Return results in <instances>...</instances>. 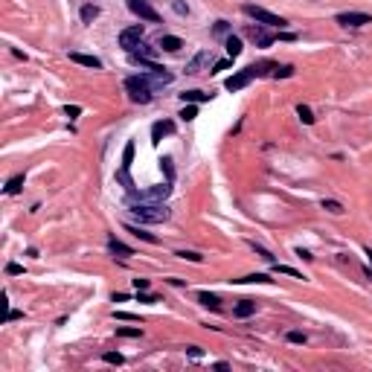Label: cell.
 <instances>
[{
	"label": "cell",
	"mask_w": 372,
	"mask_h": 372,
	"mask_svg": "<svg viewBox=\"0 0 372 372\" xmlns=\"http://www.w3.org/2000/svg\"><path fill=\"white\" fill-rule=\"evenodd\" d=\"M125 90H128V99L137 102V105H149L154 99V87L146 82V76H128Z\"/></svg>",
	"instance_id": "obj_1"
},
{
	"label": "cell",
	"mask_w": 372,
	"mask_h": 372,
	"mask_svg": "<svg viewBox=\"0 0 372 372\" xmlns=\"http://www.w3.org/2000/svg\"><path fill=\"white\" fill-rule=\"evenodd\" d=\"M131 212H134L140 221H146V224H160V221L169 218V209H166L163 203H152V201L131 203Z\"/></svg>",
	"instance_id": "obj_2"
},
{
	"label": "cell",
	"mask_w": 372,
	"mask_h": 372,
	"mask_svg": "<svg viewBox=\"0 0 372 372\" xmlns=\"http://www.w3.org/2000/svg\"><path fill=\"white\" fill-rule=\"evenodd\" d=\"M241 12H244V15H250L253 20H259L262 26H279V29H282V26L288 23L285 17L273 15V12H268V9H262V6H256V3H244V6H241Z\"/></svg>",
	"instance_id": "obj_3"
},
{
	"label": "cell",
	"mask_w": 372,
	"mask_h": 372,
	"mask_svg": "<svg viewBox=\"0 0 372 372\" xmlns=\"http://www.w3.org/2000/svg\"><path fill=\"white\" fill-rule=\"evenodd\" d=\"M143 35H146V29H143L140 23L122 29V32H119V47H122L125 52H134L137 47H140V41H143Z\"/></svg>",
	"instance_id": "obj_4"
},
{
	"label": "cell",
	"mask_w": 372,
	"mask_h": 372,
	"mask_svg": "<svg viewBox=\"0 0 372 372\" xmlns=\"http://www.w3.org/2000/svg\"><path fill=\"white\" fill-rule=\"evenodd\" d=\"M169 192H172V184H160V186H152V189H143V192H131V195H137L140 201H163V198H169Z\"/></svg>",
	"instance_id": "obj_5"
},
{
	"label": "cell",
	"mask_w": 372,
	"mask_h": 372,
	"mask_svg": "<svg viewBox=\"0 0 372 372\" xmlns=\"http://www.w3.org/2000/svg\"><path fill=\"white\" fill-rule=\"evenodd\" d=\"M335 20L340 26H367V23H372V17L367 12H340Z\"/></svg>",
	"instance_id": "obj_6"
},
{
	"label": "cell",
	"mask_w": 372,
	"mask_h": 372,
	"mask_svg": "<svg viewBox=\"0 0 372 372\" xmlns=\"http://www.w3.org/2000/svg\"><path fill=\"white\" fill-rule=\"evenodd\" d=\"M128 9H131L134 15H140L143 20H149V23H157V20H160V15L154 12L146 0H128Z\"/></svg>",
	"instance_id": "obj_7"
},
{
	"label": "cell",
	"mask_w": 372,
	"mask_h": 372,
	"mask_svg": "<svg viewBox=\"0 0 372 372\" xmlns=\"http://www.w3.org/2000/svg\"><path fill=\"white\" fill-rule=\"evenodd\" d=\"M146 82H149V85L152 87H166V85H172V73L169 70H149V73H146Z\"/></svg>",
	"instance_id": "obj_8"
},
{
	"label": "cell",
	"mask_w": 372,
	"mask_h": 372,
	"mask_svg": "<svg viewBox=\"0 0 372 372\" xmlns=\"http://www.w3.org/2000/svg\"><path fill=\"white\" fill-rule=\"evenodd\" d=\"M184 47V41L178 38V35H160L157 38V50H166V52H178Z\"/></svg>",
	"instance_id": "obj_9"
},
{
	"label": "cell",
	"mask_w": 372,
	"mask_h": 372,
	"mask_svg": "<svg viewBox=\"0 0 372 372\" xmlns=\"http://www.w3.org/2000/svg\"><path fill=\"white\" fill-rule=\"evenodd\" d=\"M172 131H175V125H172L169 119H160V122H154V128H152V143L157 146V143H160L166 134H172Z\"/></svg>",
	"instance_id": "obj_10"
},
{
	"label": "cell",
	"mask_w": 372,
	"mask_h": 372,
	"mask_svg": "<svg viewBox=\"0 0 372 372\" xmlns=\"http://www.w3.org/2000/svg\"><path fill=\"white\" fill-rule=\"evenodd\" d=\"M70 61L82 64V67H93V70H99V67H102L99 58H96V55H87V52H70Z\"/></svg>",
	"instance_id": "obj_11"
},
{
	"label": "cell",
	"mask_w": 372,
	"mask_h": 372,
	"mask_svg": "<svg viewBox=\"0 0 372 372\" xmlns=\"http://www.w3.org/2000/svg\"><path fill=\"white\" fill-rule=\"evenodd\" d=\"M247 35L253 38L259 47H271V44H273V35L265 32V29H262V23H259V26H250V29H247Z\"/></svg>",
	"instance_id": "obj_12"
},
{
	"label": "cell",
	"mask_w": 372,
	"mask_h": 372,
	"mask_svg": "<svg viewBox=\"0 0 372 372\" xmlns=\"http://www.w3.org/2000/svg\"><path fill=\"white\" fill-rule=\"evenodd\" d=\"M209 58H212V55H209V50H201L195 58H192V61H189V64H186V73H201L203 64H209Z\"/></svg>",
	"instance_id": "obj_13"
},
{
	"label": "cell",
	"mask_w": 372,
	"mask_h": 372,
	"mask_svg": "<svg viewBox=\"0 0 372 372\" xmlns=\"http://www.w3.org/2000/svg\"><path fill=\"white\" fill-rule=\"evenodd\" d=\"M108 247H111V253L119 256V259H128V256H134V250H131L128 244H122L119 238H108Z\"/></svg>",
	"instance_id": "obj_14"
},
{
	"label": "cell",
	"mask_w": 372,
	"mask_h": 372,
	"mask_svg": "<svg viewBox=\"0 0 372 372\" xmlns=\"http://www.w3.org/2000/svg\"><path fill=\"white\" fill-rule=\"evenodd\" d=\"M198 303H201L203 308H212V311H218V308H221L218 294H209V291H201V294H198Z\"/></svg>",
	"instance_id": "obj_15"
},
{
	"label": "cell",
	"mask_w": 372,
	"mask_h": 372,
	"mask_svg": "<svg viewBox=\"0 0 372 372\" xmlns=\"http://www.w3.org/2000/svg\"><path fill=\"white\" fill-rule=\"evenodd\" d=\"M181 99H184V105H186V102L195 105V102H206V99H209V93H203V90H186V93H181Z\"/></svg>",
	"instance_id": "obj_16"
},
{
	"label": "cell",
	"mask_w": 372,
	"mask_h": 372,
	"mask_svg": "<svg viewBox=\"0 0 372 372\" xmlns=\"http://www.w3.org/2000/svg\"><path fill=\"white\" fill-rule=\"evenodd\" d=\"M99 17V6H93V3H85L82 6V23H93Z\"/></svg>",
	"instance_id": "obj_17"
},
{
	"label": "cell",
	"mask_w": 372,
	"mask_h": 372,
	"mask_svg": "<svg viewBox=\"0 0 372 372\" xmlns=\"http://www.w3.org/2000/svg\"><path fill=\"white\" fill-rule=\"evenodd\" d=\"M253 311H256V303H253V300H241V303L236 305V311H233V314H236V317H250Z\"/></svg>",
	"instance_id": "obj_18"
},
{
	"label": "cell",
	"mask_w": 372,
	"mask_h": 372,
	"mask_svg": "<svg viewBox=\"0 0 372 372\" xmlns=\"http://www.w3.org/2000/svg\"><path fill=\"white\" fill-rule=\"evenodd\" d=\"M241 50H244V47H241V41H238L236 35H227V55L236 58V55H241Z\"/></svg>",
	"instance_id": "obj_19"
},
{
	"label": "cell",
	"mask_w": 372,
	"mask_h": 372,
	"mask_svg": "<svg viewBox=\"0 0 372 372\" xmlns=\"http://www.w3.org/2000/svg\"><path fill=\"white\" fill-rule=\"evenodd\" d=\"M125 230H128V233H131V236L143 238V241H149V244H157V236H152V233H146V230H140V227H131V224H128V227H125Z\"/></svg>",
	"instance_id": "obj_20"
},
{
	"label": "cell",
	"mask_w": 372,
	"mask_h": 372,
	"mask_svg": "<svg viewBox=\"0 0 372 372\" xmlns=\"http://www.w3.org/2000/svg\"><path fill=\"white\" fill-rule=\"evenodd\" d=\"M238 285H244V282H273L268 273H250V276H241V279H233Z\"/></svg>",
	"instance_id": "obj_21"
},
{
	"label": "cell",
	"mask_w": 372,
	"mask_h": 372,
	"mask_svg": "<svg viewBox=\"0 0 372 372\" xmlns=\"http://www.w3.org/2000/svg\"><path fill=\"white\" fill-rule=\"evenodd\" d=\"M134 163V143H125V152H122V169H131Z\"/></svg>",
	"instance_id": "obj_22"
},
{
	"label": "cell",
	"mask_w": 372,
	"mask_h": 372,
	"mask_svg": "<svg viewBox=\"0 0 372 372\" xmlns=\"http://www.w3.org/2000/svg\"><path fill=\"white\" fill-rule=\"evenodd\" d=\"M20 186H23V175H15V178L6 184V195H17V192H20Z\"/></svg>",
	"instance_id": "obj_23"
},
{
	"label": "cell",
	"mask_w": 372,
	"mask_h": 372,
	"mask_svg": "<svg viewBox=\"0 0 372 372\" xmlns=\"http://www.w3.org/2000/svg\"><path fill=\"white\" fill-rule=\"evenodd\" d=\"M273 271H276V273H288V276H294V279H305L300 271H294V268H288V265H279V262H273Z\"/></svg>",
	"instance_id": "obj_24"
},
{
	"label": "cell",
	"mask_w": 372,
	"mask_h": 372,
	"mask_svg": "<svg viewBox=\"0 0 372 372\" xmlns=\"http://www.w3.org/2000/svg\"><path fill=\"white\" fill-rule=\"evenodd\" d=\"M117 335L119 338H140L143 329H131V326H117Z\"/></svg>",
	"instance_id": "obj_25"
},
{
	"label": "cell",
	"mask_w": 372,
	"mask_h": 372,
	"mask_svg": "<svg viewBox=\"0 0 372 372\" xmlns=\"http://www.w3.org/2000/svg\"><path fill=\"white\" fill-rule=\"evenodd\" d=\"M297 114H300V119H303L305 125H311V122H314V114H311V108H308V105H300V108H297Z\"/></svg>",
	"instance_id": "obj_26"
},
{
	"label": "cell",
	"mask_w": 372,
	"mask_h": 372,
	"mask_svg": "<svg viewBox=\"0 0 372 372\" xmlns=\"http://www.w3.org/2000/svg\"><path fill=\"white\" fill-rule=\"evenodd\" d=\"M288 76H294V67H291V64H285V67H279V64H276V70H273V79H288Z\"/></svg>",
	"instance_id": "obj_27"
},
{
	"label": "cell",
	"mask_w": 372,
	"mask_h": 372,
	"mask_svg": "<svg viewBox=\"0 0 372 372\" xmlns=\"http://www.w3.org/2000/svg\"><path fill=\"white\" fill-rule=\"evenodd\" d=\"M195 117H198V108H195V105H184L181 119H184V122H189V119H195Z\"/></svg>",
	"instance_id": "obj_28"
},
{
	"label": "cell",
	"mask_w": 372,
	"mask_h": 372,
	"mask_svg": "<svg viewBox=\"0 0 372 372\" xmlns=\"http://www.w3.org/2000/svg\"><path fill=\"white\" fill-rule=\"evenodd\" d=\"M250 247H253V250H256V256H262L265 262H271V265H273V262H276V259H273V253H271V250H265V247H259L256 241H253V244H250Z\"/></svg>",
	"instance_id": "obj_29"
},
{
	"label": "cell",
	"mask_w": 372,
	"mask_h": 372,
	"mask_svg": "<svg viewBox=\"0 0 372 372\" xmlns=\"http://www.w3.org/2000/svg\"><path fill=\"white\" fill-rule=\"evenodd\" d=\"M323 209H329V212H335V215H340V212H343L340 201H332V198H329V201H323Z\"/></svg>",
	"instance_id": "obj_30"
},
{
	"label": "cell",
	"mask_w": 372,
	"mask_h": 372,
	"mask_svg": "<svg viewBox=\"0 0 372 372\" xmlns=\"http://www.w3.org/2000/svg\"><path fill=\"white\" fill-rule=\"evenodd\" d=\"M102 361H105V364H122V361H125V358L119 355V352H105V355H102Z\"/></svg>",
	"instance_id": "obj_31"
},
{
	"label": "cell",
	"mask_w": 372,
	"mask_h": 372,
	"mask_svg": "<svg viewBox=\"0 0 372 372\" xmlns=\"http://www.w3.org/2000/svg\"><path fill=\"white\" fill-rule=\"evenodd\" d=\"M175 256H181V259H189V262H201L203 256L201 253H195V250H178Z\"/></svg>",
	"instance_id": "obj_32"
},
{
	"label": "cell",
	"mask_w": 372,
	"mask_h": 372,
	"mask_svg": "<svg viewBox=\"0 0 372 372\" xmlns=\"http://www.w3.org/2000/svg\"><path fill=\"white\" fill-rule=\"evenodd\" d=\"M212 29H215V35H227V32H230V23H227V20H215Z\"/></svg>",
	"instance_id": "obj_33"
},
{
	"label": "cell",
	"mask_w": 372,
	"mask_h": 372,
	"mask_svg": "<svg viewBox=\"0 0 372 372\" xmlns=\"http://www.w3.org/2000/svg\"><path fill=\"white\" fill-rule=\"evenodd\" d=\"M288 340H291V343H305L308 338H305L303 332H288Z\"/></svg>",
	"instance_id": "obj_34"
},
{
	"label": "cell",
	"mask_w": 372,
	"mask_h": 372,
	"mask_svg": "<svg viewBox=\"0 0 372 372\" xmlns=\"http://www.w3.org/2000/svg\"><path fill=\"white\" fill-rule=\"evenodd\" d=\"M6 273H9V276H17V273H23V268H20V265H15V262H12V265H6Z\"/></svg>",
	"instance_id": "obj_35"
},
{
	"label": "cell",
	"mask_w": 372,
	"mask_h": 372,
	"mask_svg": "<svg viewBox=\"0 0 372 372\" xmlns=\"http://www.w3.org/2000/svg\"><path fill=\"white\" fill-rule=\"evenodd\" d=\"M172 6H175V12H178V15H186V12H189V6H186V3H181V0H175Z\"/></svg>",
	"instance_id": "obj_36"
},
{
	"label": "cell",
	"mask_w": 372,
	"mask_h": 372,
	"mask_svg": "<svg viewBox=\"0 0 372 372\" xmlns=\"http://www.w3.org/2000/svg\"><path fill=\"white\" fill-rule=\"evenodd\" d=\"M134 288H137V291H149V279H140V276H137V279H134Z\"/></svg>",
	"instance_id": "obj_37"
},
{
	"label": "cell",
	"mask_w": 372,
	"mask_h": 372,
	"mask_svg": "<svg viewBox=\"0 0 372 372\" xmlns=\"http://www.w3.org/2000/svg\"><path fill=\"white\" fill-rule=\"evenodd\" d=\"M186 352H189V358H201V346H186Z\"/></svg>",
	"instance_id": "obj_38"
},
{
	"label": "cell",
	"mask_w": 372,
	"mask_h": 372,
	"mask_svg": "<svg viewBox=\"0 0 372 372\" xmlns=\"http://www.w3.org/2000/svg\"><path fill=\"white\" fill-rule=\"evenodd\" d=\"M20 317H23V314H20V311H15V308H9V311H6V320H20Z\"/></svg>",
	"instance_id": "obj_39"
},
{
	"label": "cell",
	"mask_w": 372,
	"mask_h": 372,
	"mask_svg": "<svg viewBox=\"0 0 372 372\" xmlns=\"http://www.w3.org/2000/svg\"><path fill=\"white\" fill-rule=\"evenodd\" d=\"M64 114H67V117H79V105H67Z\"/></svg>",
	"instance_id": "obj_40"
},
{
	"label": "cell",
	"mask_w": 372,
	"mask_h": 372,
	"mask_svg": "<svg viewBox=\"0 0 372 372\" xmlns=\"http://www.w3.org/2000/svg\"><path fill=\"white\" fill-rule=\"evenodd\" d=\"M114 317H117V320H137L134 314H128V311H117Z\"/></svg>",
	"instance_id": "obj_41"
},
{
	"label": "cell",
	"mask_w": 372,
	"mask_h": 372,
	"mask_svg": "<svg viewBox=\"0 0 372 372\" xmlns=\"http://www.w3.org/2000/svg\"><path fill=\"white\" fill-rule=\"evenodd\" d=\"M297 256H300V259H305V262H311V259H314V256L308 253V250H303V247H300V250H297Z\"/></svg>",
	"instance_id": "obj_42"
},
{
	"label": "cell",
	"mask_w": 372,
	"mask_h": 372,
	"mask_svg": "<svg viewBox=\"0 0 372 372\" xmlns=\"http://www.w3.org/2000/svg\"><path fill=\"white\" fill-rule=\"evenodd\" d=\"M140 303H157V297H152V294H140Z\"/></svg>",
	"instance_id": "obj_43"
},
{
	"label": "cell",
	"mask_w": 372,
	"mask_h": 372,
	"mask_svg": "<svg viewBox=\"0 0 372 372\" xmlns=\"http://www.w3.org/2000/svg\"><path fill=\"white\" fill-rule=\"evenodd\" d=\"M230 67V61H218V64H215V70H209V73H218V70H227Z\"/></svg>",
	"instance_id": "obj_44"
}]
</instances>
